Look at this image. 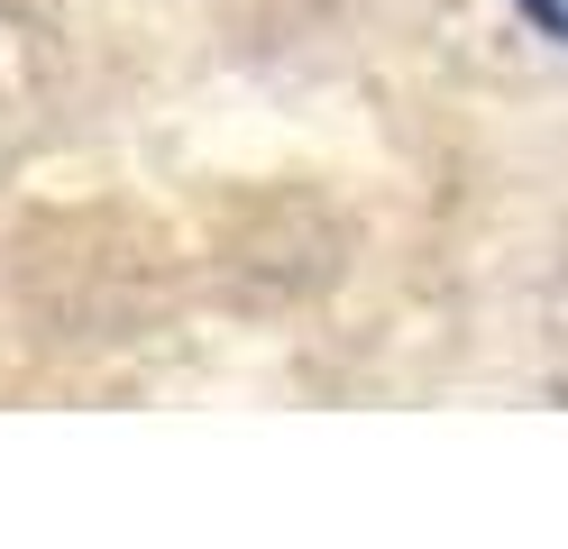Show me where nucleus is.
Segmentation results:
<instances>
[{
  "label": "nucleus",
  "instance_id": "1",
  "mask_svg": "<svg viewBox=\"0 0 568 549\" xmlns=\"http://www.w3.org/2000/svg\"><path fill=\"white\" fill-rule=\"evenodd\" d=\"M523 19L541 28V37H559V47H568V0H523Z\"/></svg>",
  "mask_w": 568,
  "mask_h": 549
}]
</instances>
